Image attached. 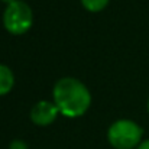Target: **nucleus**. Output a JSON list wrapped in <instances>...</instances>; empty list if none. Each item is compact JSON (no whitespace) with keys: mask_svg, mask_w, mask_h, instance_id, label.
Returning <instances> with one entry per match:
<instances>
[{"mask_svg":"<svg viewBox=\"0 0 149 149\" xmlns=\"http://www.w3.org/2000/svg\"><path fill=\"white\" fill-rule=\"evenodd\" d=\"M0 1H3V3H6V4H10V3H13V1H16V0H0Z\"/></svg>","mask_w":149,"mask_h":149,"instance_id":"nucleus-9","label":"nucleus"},{"mask_svg":"<svg viewBox=\"0 0 149 149\" xmlns=\"http://www.w3.org/2000/svg\"><path fill=\"white\" fill-rule=\"evenodd\" d=\"M15 86V75L7 65L0 64V97L12 91Z\"/></svg>","mask_w":149,"mask_h":149,"instance_id":"nucleus-5","label":"nucleus"},{"mask_svg":"<svg viewBox=\"0 0 149 149\" xmlns=\"http://www.w3.org/2000/svg\"><path fill=\"white\" fill-rule=\"evenodd\" d=\"M148 113H149V99H148Z\"/></svg>","mask_w":149,"mask_h":149,"instance_id":"nucleus-10","label":"nucleus"},{"mask_svg":"<svg viewBox=\"0 0 149 149\" xmlns=\"http://www.w3.org/2000/svg\"><path fill=\"white\" fill-rule=\"evenodd\" d=\"M143 129L133 120L120 119L110 125L107 141L114 149H133L142 142Z\"/></svg>","mask_w":149,"mask_h":149,"instance_id":"nucleus-2","label":"nucleus"},{"mask_svg":"<svg viewBox=\"0 0 149 149\" xmlns=\"http://www.w3.org/2000/svg\"><path fill=\"white\" fill-rule=\"evenodd\" d=\"M33 23V15L29 4L16 0L6 6L3 13V25L6 31L15 36L26 33Z\"/></svg>","mask_w":149,"mask_h":149,"instance_id":"nucleus-3","label":"nucleus"},{"mask_svg":"<svg viewBox=\"0 0 149 149\" xmlns=\"http://www.w3.org/2000/svg\"><path fill=\"white\" fill-rule=\"evenodd\" d=\"M136 149H149V139H146V141H142L141 143H139V146Z\"/></svg>","mask_w":149,"mask_h":149,"instance_id":"nucleus-8","label":"nucleus"},{"mask_svg":"<svg viewBox=\"0 0 149 149\" xmlns=\"http://www.w3.org/2000/svg\"><path fill=\"white\" fill-rule=\"evenodd\" d=\"M58 114H59V110L54 101L41 100L36 104H33L31 110V120L36 126H49L51 123L55 122Z\"/></svg>","mask_w":149,"mask_h":149,"instance_id":"nucleus-4","label":"nucleus"},{"mask_svg":"<svg viewBox=\"0 0 149 149\" xmlns=\"http://www.w3.org/2000/svg\"><path fill=\"white\" fill-rule=\"evenodd\" d=\"M52 97L59 113L70 119L83 116L91 104V94L88 88L84 83L72 77L59 78L54 86Z\"/></svg>","mask_w":149,"mask_h":149,"instance_id":"nucleus-1","label":"nucleus"},{"mask_svg":"<svg viewBox=\"0 0 149 149\" xmlns=\"http://www.w3.org/2000/svg\"><path fill=\"white\" fill-rule=\"evenodd\" d=\"M9 149H28V143L23 142L22 139H15V141L10 142Z\"/></svg>","mask_w":149,"mask_h":149,"instance_id":"nucleus-7","label":"nucleus"},{"mask_svg":"<svg viewBox=\"0 0 149 149\" xmlns=\"http://www.w3.org/2000/svg\"><path fill=\"white\" fill-rule=\"evenodd\" d=\"M80 1L84 6V9H87L88 12H93V13L101 12L109 4V0H80Z\"/></svg>","mask_w":149,"mask_h":149,"instance_id":"nucleus-6","label":"nucleus"}]
</instances>
